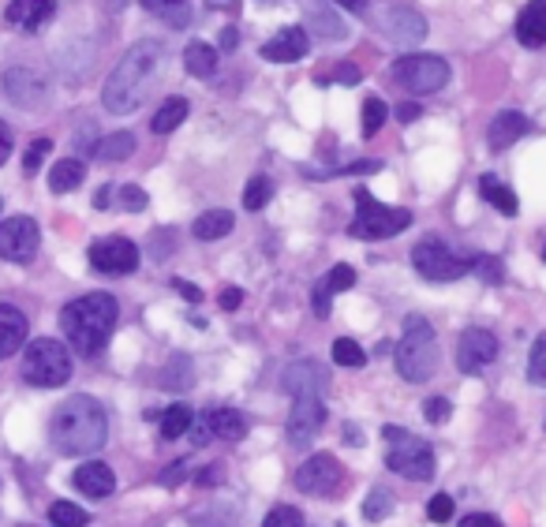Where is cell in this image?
I'll use <instances>...</instances> for the list:
<instances>
[{
    "mask_svg": "<svg viewBox=\"0 0 546 527\" xmlns=\"http://www.w3.org/2000/svg\"><path fill=\"white\" fill-rule=\"evenodd\" d=\"M161 60H165V49L158 42L131 45L128 53L120 57V64L113 68V75L105 79V90H101L105 109L116 116L135 113L146 101V94H150L154 79L161 75Z\"/></svg>",
    "mask_w": 546,
    "mask_h": 527,
    "instance_id": "cell-1",
    "label": "cell"
},
{
    "mask_svg": "<svg viewBox=\"0 0 546 527\" xmlns=\"http://www.w3.org/2000/svg\"><path fill=\"white\" fill-rule=\"evenodd\" d=\"M109 438V419H105V408H101L94 397H68L53 412V423H49V442L53 449L64 456H90L98 453Z\"/></svg>",
    "mask_w": 546,
    "mask_h": 527,
    "instance_id": "cell-2",
    "label": "cell"
},
{
    "mask_svg": "<svg viewBox=\"0 0 546 527\" xmlns=\"http://www.w3.org/2000/svg\"><path fill=\"white\" fill-rule=\"evenodd\" d=\"M116 318H120V307L109 292H87L60 311V329L79 356H98L113 337Z\"/></svg>",
    "mask_w": 546,
    "mask_h": 527,
    "instance_id": "cell-3",
    "label": "cell"
},
{
    "mask_svg": "<svg viewBox=\"0 0 546 527\" xmlns=\"http://www.w3.org/2000/svg\"><path fill=\"white\" fill-rule=\"evenodd\" d=\"M393 363H397V374L412 385L431 382V374L438 371V341H434V326L423 314L404 318V333L393 352Z\"/></svg>",
    "mask_w": 546,
    "mask_h": 527,
    "instance_id": "cell-4",
    "label": "cell"
},
{
    "mask_svg": "<svg viewBox=\"0 0 546 527\" xmlns=\"http://www.w3.org/2000/svg\"><path fill=\"white\" fill-rule=\"evenodd\" d=\"M408 225H412L408 210L386 206V202L374 199L367 187H356V221L348 225V236H356V240H389Z\"/></svg>",
    "mask_w": 546,
    "mask_h": 527,
    "instance_id": "cell-5",
    "label": "cell"
},
{
    "mask_svg": "<svg viewBox=\"0 0 546 527\" xmlns=\"http://www.w3.org/2000/svg\"><path fill=\"white\" fill-rule=\"evenodd\" d=\"M386 468L393 475H401V479H412V483H423V479H431L434 475V453L431 445L416 438V434H408L401 427H386Z\"/></svg>",
    "mask_w": 546,
    "mask_h": 527,
    "instance_id": "cell-6",
    "label": "cell"
},
{
    "mask_svg": "<svg viewBox=\"0 0 546 527\" xmlns=\"http://www.w3.org/2000/svg\"><path fill=\"white\" fill-rule=\"evenodd\" d=\"M23 378L38 389H57L72 378V356L60 341H30L27 356H23Z\"/></svg>",
    "mask_w": 546,
    "mask_h": 527,
    "instance_id": "cell-7",
    "label": "cell"
},
{
    "mask_svg": "<svg viewBox=\"0 0 546 527\" xmlns=\"http://www.w3.org/2000/svg\"><path fill=\"white\" fill-rule=\"evenodd\" d=\"M393 79L412 90L416 98H427V94H438L442 86L449 83V64L434 53H412V57H401L393 64Z\"/></svg>",
    "mask_w": 546,
    "mask_h": 527,
    "instance_id": "cell-8",
    "label": "cell"
},
{
    "mask_svg": "<svg viewBox=\"0 0 546 527\" xmlns=\"http://www.w3.org/2000/svg\"><path fill=\"white\" fill-rule=\"evenodd\" d=\"M412 266L427 281H460L464 273H472L475 258H457L442 240H423L412 251Z\"/></svg>",
    "mask_w": 546,
    "mask_h": 527,
    "instance_id": "cell-9",
    "label": "cell"
},
{
    "mask_svg": "<svg viewBox=\"0 0 546 527\" xmlns=\"http://www.w3.org/2000/svg\"><path fill=\"white\" fill-rule=\"evenodd\" d=\"M374 23H378V30L386 34L389 42L397 45H419L427 38V19L416 8L401 4V0H382L374 8Z\"/></svg>",
    "mask_w": 546,
    "mask_h": 527,
    "instance_id": "cell-10",
    "label": "cell"
},
{
    "mask_svg": "<svg viewBox=\"0 0 546 527\" xmlns=\"http://www.w3.org/2000/svg\"><path fill=\"white\" fill-rule=\"evenodd\" d=\"M322 423H326V404H322V397H318V393H292V412H288V423H285L288 445L307 449V445L318 438Z\"/></svg>",
    "mask_w": 546,
    "mask_h": 527,
    "instance_id": "cell-11",
    "label": "cell"
},
{
    "mask_svg": "<svg viewBox=\"0 0 546 527\" xmlns=\"http://www.w3.org/2000/svg\"><path fill=\"white\" fill-rule=\"evenodd\" d=\"M341 464L337 456L330 453H315L311 460H303L300 471H296V490L311 494V498H326V494H337L341 490Z\"/></svg>",
    "mask_w": 546,
    "mask_h": 527,
    "instance_id": "cell-12",
    "label": "cell"
},
{
    "mask_svg": "<svg viewBox=\"0 0 546 527\" xmlns=\"http://www.w3.org/2000/svg\"><path fill=\"white\" fill-rule=\"evenodd\" d=\"M90 266L98 273H109V277L135 273V266H139V247H135L128 236H105V240L90 243Z\"/></svg>",
    "mask_w": 546,
    "mask_h": 527,
    "instance_id": "cell-13",
    "label": "cell"
},
{
    "mask_svg": "<svg viewBox=\"0 0 546 527\" xmlns=\"http://www.w3.org/2000/svg\"><path fill=\"white\" fill-rule=\"evenodd\" d=\"M38 243H42V232H38L34 217H8V221H0V258L30 262V258L38 255Z\"/></svg>",
    "mask_w": 546,
    "mask_h": 527,
    "instance_id": "cell-14",
    "label": "cell"
},
{
    "mask_svg": "<svg viewBox=\"0 0 546 527\" xmlns=\"http://www.w3.org/2000/svg\"><path fill=\"white\" fill-rule=\"evenodd\" d=\"M498 359V337L483 326H472L460 333L457 341V371L460 374H479Z\"/></svg>",
    "mask_w": 546,
    "mask_h": 527,
    "instance_id": "cell-15",
    "label": "cell"
},
{
    "mask_svg": "<svg viewBox=\"0 0 546 527\" xmlns=\"http://www.w3.org/2000/svg\"><path fill=\"white\" fill-rule=\"evenodd\" d=\"M307 49H311L307 30H303V27H281L270 42L262 45V60H270V64H296V60L307 57Z\"/></svg>",
    "mask_w": 546,
    "mask_h": 527,
    "instance_id": "cell-16",
    "label": "cell"
},
{
    "mask_svg": "<svg viewBox=\"0 0 546 527\" xmlns=\"http://www.w3.org/2000/svg\"><path fill=\"white\" fill-rule=\"evenodd\" d=\"M326 371L318 367L315 359H296V363H288L285 371H281V389H285L288 397L292 393H322L326 389Z\"/></svg>",
    "mask_w": 546,
    "mask_h": 527,
    "instance_id": "cell-17",
    "label": "cell"
},
{
    "mask_svg": "<svg viewBox=\"0 0 546 527\" xmlns=\"http://www.w3.org/2000/svg\"><path fill=\"white\" fill-rule=\"evenodd\" d=\"M4 90L23 109H34V105L45 101V79L38 72H30V68H12V72L4 75Z\"/></svg>",
    "mask_w": 546,
    "mask_h": 527,
    "instance_id": "cell-18",
    "label": "cell"
},
{
    "mask_svg": "<svg viewBox=\"0 0 546 527\" xmlns=\"http://www.w3.org/2000/svg\"><path fill=\"white\" fill-rule=\"evenodd\" d=\"M532 131V120L524 113H517V109H505V113H498L494 120H490V131H487V143L490 150H509V146L517 143L520 135H528Z\"/></svg>",
    "mask_w": 546,
    "mask_h": 527,
    "instance_id": "cell-19",
    "label": "cell"
},
{
    "mask_svg": "<svg viewBox=\"0 0 546 527\" xmlns=\"http://www.w3.org/2000/svg\"><path fill=\"white\" fill-rule=\"evenodd\" d=\"M53 15H57V0H12L8 4V23L27 34L42 30Z\"/></svg>",
    "mask_w": 546,
    "mask_h": 527,
    "instance_id": "cell-20",
    "label": "cell"
},
{
    "mask_svg": "<svg viewBox=\"0 0 546 527\" xmlns=\"http://www.w3.org/2000/svg\"><path fill=\"white\" fill-rule=\"evenodd\" d=\"M517 42L524 49H543L546 45V0H528V8L517 19Z\"/></svg>",
    "mask_w": 546,
    "mask_h": 527,
    "instance_id": "cell-21",
    "label": "cell"
},
{
    "mask_svg": "<svg viewBox=\"0 0 546 527\" xmlns=\"http://www.w3.org/2000/svg\"><path fill=\"white\" fill-rule=\"evenodd\" d=\"M75 486L87 494V498H109L116 490V475L109 464H101V460H87L83 468L75 471Z\"/></svg>",
    "mask_w": 546,
    "mask_h": 527,
    "instance_id": "cell-22",
    "label": "cell"
},
{
    "mask_svg": "<svg viewBox=\"0 0 546 527\" xmlns=\"http://www.w3.org/2000/svg\"><path fill=\"white\" fill-rule=\"evenodd\" d=\"M23 341H27V314L19 311V307L0 303V359L19 352Z\"/></svg>",
    "mask_w": 546,
    "mask_h": 527,
    "instance_id": "cell-23",
    "label": "cell"
},
{
    "mask_svg": "<svg viewBox=\"0 0 546 527\" xmlns=\"http://www.w3.org/2000/svg\"><path fill=\"white\" fill-rule=\"evenodd\" d=\"M307 27L315 30L322 42H341V38L348 34V27L341 23V15L333 12L330 4H322V0L307 8Z\"/></svg>",
    "mask_w": 546,
    "mask_h": 527,
    "instance_id": "cell-24",
    "label": "cell"
},
{
    "mask_svg": "<svg viewBox=\"0 0 546 527\" xmlns=\"http://www.w3.org/2000/svg\"><path fill=\"white\" fill-rule=\"evenodd\" d=\"M206 419H210V434L221 442H240L247 434V415L236 408H214V412H206Z\"/></svg>",
    "mask_w": 546,
    "mask_h": 527,
    "instance_id": "cell-25",
    "label": "cell"
},
{
    "mask_svg": "<svg viewBox=\"0 0 546 527\" xmlns=\"http://www.w3.org/2000/svg\"><path fill=\"white\" fill-rule=\"evenodd\" d=\"M232 225H236V217L229 210H206V214L195 217V225H191V236L202 243H214L221 236H229Z\"/></svg>",
    "mask_w": 546,
    "mask_h": 527,
    "instance_id": "cell-26",
    "label": "cell"
},
{
    "mask_svg": "<svg viewBox=\"0 0 546 527\" xmlns=\"http://www.w3.org/2000/svg\"><path fill=\"white\" fill-rule=\"evenodd\" d=\"M83 180H87V165H83L79 157H64V161H57L53 172H49V191H53V195H68V191H75Z\"/></svg>",
    "mask_w": 546,
    "mask_h": 527,
    "instance_id": "cell-27",
    "label": "cell"
},
{
    "mask_svg": "<svg viewBox=\"0 0 546 527\" xmlns=\"http://www.w3.org/2000/svg\"><path fill=\"white\" fill-rule=\"evenodd\" d=\"M479 195H483L498 214H505V217L520 214V202H517V195H513V187H505L498 176H483V180H479Z\"/></svg>",
    "mask_w": 546,
    "mask_h": 527,
    "instance_id": "cell-28",
    "label": "cell"
},
{
    "mask_svg": "<svg viewBox=\"0 0 546 527\" xmlns=\"http://www.w3.org/2000/svg\"><path fill=\"white\" fill-rule=\"evenodd\" d=\"M184 68H187V75H195V79H210V75L217 72V49L206 42H187Z\"/></svg>",
    "mask_w": 546,
    "mask_h": 527,
    "instance_id": "cell-29",
    "label": "cell"
},
{
    "mask_svg": "<svg viewBox=\"0 0 546 527\" xmlns=\"http://www.w3.org/2000/svg\"><path fill=\"white\" fill-rule=\"evenodd\" d=\"M187 113H191L187 98H165L161 101V109L154 113V120H150V131H154V135H169V131H176L184 124Z\"/></svg>",
    "mask_w": 546,
    "mask_h": 527,
    "instance_id": "cell-30",
    "label": "cell"
},
{
    "mask_svg": "<svg viewBox=\"0 0 546 527\" xmlns=\"http://www.w3.org/2000/svg\"><path fill=\"white\" fill-rule=\"evenodd\" d=\"M131 154H135V135H131V131L105 135V139L94 146V157H98V161H128Z\"/></svg>",
    "mask_w": 546,
    "mask_h": 527,
    "instance_id": "cell-31",
    "label": "cell"
},
{
    "mask_svg": "<svg viewBox=\"0 0 546 527\" xmlns=\"http://www.w3.org/2000/svg\"><path fill=\"white\" fill-rule=\"evenodd\" d=\"M191 419H195V412H191L187 404H173V408H165V412H161V438H165V442L184 438L187 427H191Z\"/></svg>",
    "mask_w": 546,
    "mask_h": 527,
    "instance_id": "cell-32",
    "label": "cell"
},
{
    "mask_svg": "<svg viewBox=\"0 0 546 527\" xmlns=\"http://www.w3.org/2000/svg\"><path fill=\"white\" fill-rule=\"evenodd\" d=\"M49 520H53V527H87L90 513L79 509V505H72V501H53V505H49Z\"/></svg>",
    "mask_w": 546,
    "mask_h": 527,
    "instance_id": "cell-33",
    "label": "cell"
},
{
    "mask_svg": "<svg viewBox=\"0 0 546 527\" xmlns=\"http://www.w3.org/2000/svg\"><path fill=\"white\" fill-rule=\"evenodd\" d=\"M273 199V180L270 176H251L244 187V210H266V202Z\"/></svg>",
    "mask_w": 546,
    "mask_h": 527,
    "instance_id": "cell-34",
    "label": "cell"
},
{
    "mask_svg": "<svg viewBox=\"0 0 546 527\" xmlns=\"http://www.w3.org/2000/svg\"><path fill=\"white\" fill-rule=\"evenodd\" d=\"M143 8L150 15H161V19L176 23V27L187 23V0H143Z\"/></svg>",
    "mask_w": 546,
    "mask_h": 527,
    "instance_id": "cell-35",
    "label": "cell"
},
{
    "mask_svg": "<svg viewBox=\"0 0 546 527\" xmlns=\"http://www.w3.org/2000/svg\"><path fill=\"white\" fill-rule=\"evenodd\" d=\"M386 101L382 98H367L363 101V139H374L378 131H382V124H386Z\"/></svg>",
    "mask_w": 546,
    "mask_h": 527,
    "instance_id": "cell-36",
    "label": "cell"
},
{
    "mask_svg": "<svg viewBox=\"0 0 546 527\" xmlns=\"http://www.w3.org/2000/svg\"><path fill=\"white\" fill-rule=\"evenodd\" d=\"M389 513H393V494H389V490H382V486H378V490H371V494H367V501H363V516H367L371 524H382Z\"/></svg>",
    "mask_w": 546,
    "mask_h": 527,
    "instance_id": "cell-37",
    "label": "cell"
},
{
    "mask_svg": "<svg viewBox=\"0 0 546 527\" xmlns=\"http://www.w3.org/2000/svg\"><path fill=\"white\" fill-rule=\"evenodd\" d=\"M333 363H337V367H363V363H367V352H363L356 341L337 337V341H333Z\"/></svg>",
    "mask_w": 546,
    "mask_h": 527,
    "instance_id": "cell-38",
    "label": "cell"
},
{
    "mask_svg": "<svg viewBox=\"0 0 546 527\" xmlns=\"http://www.w3.org/2000/svg\"><path fill=\"white\" fill-rule=\"evenodd\" d=\"M113 199L120 210H128V214H139V210H146V191L135 184H124V187H113Z\"/></svg>",
    "mask_w": 546,
    "mask_h": 527,
    "instance_id": "cell-39",
    "label": "cell"
},
{
    "mask_svg": "<svg viewBox=\"0 0 546 527\" xmlns=\"http://www.w3.org/2000/svg\"><path fill=\"white\" fill-rule=\"evenodd\" d=\"M528 378H532V385H546V333L532 344V356H528Z\"/></svg>",
    "mask_w": 546,
    "mask_h": 527,
    "instance_id": "cell-40",
    "label": "cell"
},
{
    "mask_svg": "<svg viewBox=\"0 0 546 527\" xmlns=\"http://www.w3.org/2000/svg\"><path fill=\"white\" fill-rule=\"evenodd\" d=\"M262 527H307V524H303L300 509H292V505H277V509H270V516L262 520Z\"/></svg>",
    "mask_w": 546,
    "mask_h": 527,
    "instance_id": "cell-41",
    "label": "cell"
},
{
    "mask_svg": "<svg viewBox=\"0 0 546 527\" xmlns=\"http://www.w3.org/2000/svg\"><path fill=\"white\" fill-rule=\"evenodd\" d=\"M427 520H431V524H449V520H453V498H449V494H434V498L427 501Z\"/></svg>",
    "mask_w": 546,
    "mask_h": 527,
    "instance_id": "cell-42",
    "label": "cell"
},
{
    "mask_svg": "<svg viewBox=\"0 0 546 527\" xmlns=\"http://www.w3.org/2000/svg\"><path fill=\"white\" fill-rule=\"evenodd\" d=\"M475 266H479V277H483L487 285H502V281H505V262H502V258H475Z\"/></svg>",
    "mask_w": 546,
    "mask_h": 527,
    "instance_id": "cell-43",
    "label": "cell"
},
{
    "mask_svg": "<svg viewBox=\"0 0 546 527\" xmlns=\"http://www.w3.org/2000/svg\"><path fill=\"white\" fill-rule=\"evenodd\" d=\"M53 150V143L49 139H34V143L27 146V157H23V172H38L42 169V161H45V154Z\"/></svg>",
    "mask_w": 546,
    "mask_h": 527,
    "instance_id": "cell-44",
    "label": "cell"
},
{
    "mask_svg": "<svg viewBox=\"0 0 546 527\" xmlns=\"http://www.w3.org/2000/svg\"><path fill=\"white\" fill-rule=\"evenodd\" d=\"M326 285H330V292H345V288L356 285V270L341 262V266H333V270H330V277H326Z\"/></svg>",
    "mask_w": 546,
    "mask_h": 527,
    "instance_id": "cell-45",
    "label": "cell"
},
{
    "mask_svg": "<svg viewBox=\"0 0 546 527\" xmlns=\"http://www.w3.org/2000/svg\"><path fill=\"white\" fill-rule=\"evenodd\" d=\"M423 415H427V423H446L449 415H453V404L446 397H431L423 404Z\"/></svg>",
    "mask_w": 546,
    "mask_h": 527,
    "instance_id": "cell-46",
    "label": "cell"
},
{
    "mask_svg": "<svg viewBox=\"0 0 546 527\" xmlns=\"http://www.w3.org/2000/svg\"><path fill=\"white\" fill-rule=\"evenodd\" d=\"M187 434H191V445L202 449V445L214 438V434H210V419H206V415H195V419H191V427H187Z\"/></svg>",
    "mask_w": 546,
    "mask_h": 527,
    "instance_id": "cell-47",
    "label": "cell"
},
{
    "mask_svg": "<svg viewBox=\"0 0 546 527\" xmlns=\"http://www.w3.org/2000/svg\"><path fill=\"white\" fill-rule=\"evenodd\" d=\"M330 285H326V281H318L315 285V292H311V300H315V314L318 318H326V314H330Z\"/></svg>",
    "mask_w": 546,
    "mask_h": 527,
    "instance_id": "cell-48",
    "label": "cell"
},
{
    "mask_svg": "<svg viewBox=\"0 0 546 527\" xmlns=\"http://www.w3.org/2000/svg\"><path fill=\"white\" fill-rule=\"evenodd\" d=\"M217 303H221V311H236L240 303H244V288H221V296H217Z\"/></svg>",
    "mask_w": 546,
    "mask_h": 527,
    "instance_id": "cell-49",
    "label": "cell"
},
{
    "mask_svg": "<svg viewBox=\"0 0 546 527\" xmlns=\"http://www.w3.org/2000/svg\"><path fill=\"white\" fill-rule=\"evenodd\" d=\"M460 527H502V520L490 513H468L460 520Z\"/></svg>",
    "mask_w": 546,
    "mask_h": 527,
    "instance_id": "cell-50",
    "label": "cell"
},
{
    "mask_svg": "<svg viewBox=\"0 0 546 527\" xmlns=\"http://www.w3.org/2000/svg\"><path fill=\"white\" fill-rule=\"evenodd\" d=\"M382 169V161H352L341 169V176H367V172H378Z\"/></svg>",
    "mask_w": 546,
    "mask_h": 527,
    "instance_id": "cell-51",
    "label": "cell"
},
{
    "mask_svg": "<svg viewBox=\"0 0 546 527\" xmlns=\"http://www.w3.org/2000/svg\"><path fill=\"white\" fill-rule=\"evenodd\" d=\"M423 116V109H419L416 101H404V105H397V120L401 124H412V120H419Z\"/></svg>",
    "mask_w": 546,
    "mask_h": 527,
    "instance_id": "cell-52",
    "label": "cell"
},
{
    "mask_svg": "<svg viewBox=\"0 0 546 527\" xmlns=\"http://www.w3.org/2000/svg\"><path fill=\"white\" fill-rule=\"evenodd\" d=\"M8 157H12V128L0 120V165H4Z\"/></svg>",
    "mask_w": 546,
    "mask_h": 527,
    "instance_id": "cell-53",
    "label": "cell"
},
{
    "mask_svg": "<svg viewBox=\"0 0 546 527\" xmlns=\"http://www.w3.org/2000/svg\"><path fill=\"white\" fill-rule=\"evenodd\" d=\"M173 288L180 292V296H184L187 303H199V300H202V288H199V285H187V281H173Z\"/></svg>",
    "mask_w": 546,
    "mask_h": 527,
    "instance_id": "cell-54",
    "label": "cell"
},
{
    "mask_svg": "<svg viewBox=\"0 0 546 527\" xmlns=\"http://www.w3.org/2000/svg\"><path fill=\"white\" fill-rule=\"evenodd\" d=\"M184 475H187V464H173V468H169V471H161V479H158V483L176 486V483H180V479H184Z\"/></svg>",
    "mask_w": 546,
    "mask_h": 527,
    "instance_id": "cell-55",
    "label": "cell"
},
{
    "mask_svg": "<svg viewBox=\"0 0 546 527\" xmlns=\"http://www.w3.org/2000/svg\"><path fill=\"white\" fill-rule=\"evenodd\" d=\"M337 83H360V68H356V64H341V68H337Z\"/></svg>",
    "mask_w": 546,
    "mask_h": 527,
    "instance_id": "cell-56",
    "label": "cell"
},
{
    "mask_svg": "<svg viewBox=\"0 0 546 527\" xmlns=\"http://www.w3.org/2000/svg\"><path fill=\"white\" fill-rule=\"evenodd\" d=\"M199 483L202 486H217L221 483V464H210V468L199 471Z\"/></svg>",
    "mask_w": 546,
    "mask_h": 527,
    "instance_id": "cell-57",
    "label": "cell"
},
{
    "mask_svg": "<svg viewBox=\"0 0 546 527\" xmlns=\"http://www.w3.org/2000/svg\"><path fill=\"white\" fill-rule=\"evenodd\" d=\"M333 4H341V8H348V12H356V15L367 12V0H333Z\"/></svg>",
    "mask_w": 546,
    "mask_h": 527,
    "instance_id": "cell-58",
    "label": "cell"
},
{
    "mask_svg": "<svg viewBox=\"0 0 546 527\" xmlns=\"http://www.w3.org/2000/svg\"><path fill=\"white\" fill-rule=\"evenodd\" d=\"M543 262H546V247H543Z\"/></svg>",
    "mask_w": 546,
    "mask_h": 527,
    "instance_id": "cell-59",
    "label": "cell"
},
{
    "mask_svg": "<svg viewBox=\"0 0 546 527\" xmlns=\"http://www.w3.org/2000/svg\"><path fill=\"white\" fill-rule=\"evenodd\" d=\"M262 4H273V0H262Z\"/></svg>",
    "mask_w": 546,
    "mask_h": 527,
    "instance_id": "cell-60",
    "label": "cell"
}]
</instances>
